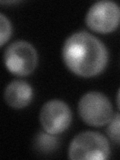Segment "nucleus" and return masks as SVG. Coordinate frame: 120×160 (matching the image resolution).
I'll use <instances>...</instances> for the list:
<instances>
[{
    "label": "nucleus",
    "instance_id": "f257e3e1",
    "mask_svg": "<svg viewBox=\"0 0 120 160\" xmlns=\"http://www.w3.org/2000/svg\"><path fill=\"white\" fill-rule=\"evenodd\" d=\"M62 58L72 73L89 78L97 76L107 66L108 50L96 36L86 31H78L65 40Z\"/></svg>",
    "mask_w": 120,
    "mask_h": 160
},
{
    "label": "nucleus",
    "instance_id": "f03ea898",
    "mask_svg": "<svg viewBox=\"0 0 120 160\" xmlns=\"http://www.w3.org/2000/svg\"><path fill=\"white\" fill-rule=\"evenodd\" d=\"M110 156V144L99 132L83 131L70 142L68 157L72 160H102Z\"/></svg>",
    "mask_w": 120,
    "mask_h": 160
},
{
    "label": "nucleus",
    "instance_id": "7ed1b4c3",
    "mask_svg": "<svg viewBox=\"0 0 120 160\" xmlns=\"http://www.w3.org/2000/svg\"><path fill=\"white\" fill-rule=\"evenodd\" d=\"M78 113L83 122L90 126L101 127L113 117V107L105 94L98 91L85 93L78 102Z\"/></svg>",
    "mask_w": 120,
    "mask_h": 160
},
{
    "label": "nucleus",
    "instance_id": "20e7f679",
    "mask_svg": "<svg viewBox=\"0 0 120 160\" xmlns=\"http://www.w3.org/2000/svg\"><path fill=\"white\" fill-rule=\"evenodd\" d=\"M3 60L5 67L10 73L16 76H27L36 68L38 55L31 43L18 40L6 48Z\"/></svg>",
    "mask_w": 120,
    "mask_h": 160
},
{
    "label": "nucleus",
    "instance_id": "39448f33",
    "mask_svg": "<svg viewBox=\"0 0 120 160\" xmlns=\"http://www.w3.org/2000/svg\"><path fill=\"white\" fill-rule=\"evenodd\" d=\"M88 28L100 34L113 32L120 23V7L113 1L102 0L92 4L85 16Z\"/></svg>",
    "mask_w": 120,
    "mask_h": 160
},
{
    "label": "nucleus",
    "instance_id": "423d86ee",
    "mask_svg": "<svg viewBox=\"0 0 120 160\" xmlns=\"http://www.w3.org/2000/svg\"><path fill=\"white\" fill-rule=\"evenodd\" d=\"M39 120L44 131L58 135L69 128L72 122V112L66 102L52 99L44 103L40 110Z\"/></svg>",
    "mask_w": 120,
    "mask_h": 160
},
{
    "label": "nucleus",
    "instance_id": "0eeeda50",
    "mask_svg": "<svg viewBox=\"0 0 120 160\" xmlns=\"http://www.w3.org/2000/svg\"><path fill=\"white\" fill-rule=\"evenodd\" d=\"M33 95V88L28 82L24 80H13L5 88L4 99L9 106L21 109L31 103Z\"/></svg>",
    "mask_w": 120,
    "mask_h": 160
},
{
    "label": "nucleus",
    "instance_id": "6e6552de",
    "mask_svg": "<svg viewBox=\"0 0 120 160\" xmlns=\"http://www.w3.org/2000/svg\"><path fill=\"white\" fill-rule=\"evenodd\" d=\"M59 138L54 134L47 133L46 131L38 132L33 139L34 149L39 153L48 154L54 152L59 147Z\"/></svg>",
    "mask_w": 120,
    "mask_h": 160
},
{
    "label": "nucleus",
    "instance_id": "1a4fd4ad",
    "mask_svg": "<svg viewBox=\"0 0 120 160\" xmlns=\"http://www.w3.org/2000/svg\"><path fill=\"white\" fill-rule=\"evenodd\" d=\"M106 133L114 143L120 144V113L113 115V117L108 123Z\"/></svg>",
    "mask_w": 120,
    "mask_h": 160
},
{
    "label": "nucleus",
    "instance_id": "9d476101",
    "mask_svg": "<svg viewBox=\"0 0 120 160\" xmlns=\"http://www.w3.org/2000/svg\"><path fill=\"white\" fill-rule=\"evenodd\" d=\"M0 33H1L0 44H1V46H3L8 41V39L12 34L11 22H10V20L3 13L0 14Z\"/></svg>",
    "mask_w": 120,
    "mask_h": 160
},
{
    "label": "nucleus",
    "instance_id": "9b49d317",
    "mask_svg": "<svg viewBox=\"0 0 120 160\" xmlns=\"http://www.w3.org/2000/svg\"><path fill=\"white\" fill-rule=\"evenodd\" d=\"M116 102H117V106H118V109L120 111V88L117 92V96H116Z\"/></svg>",
    "mask_w": 120,
    "mask_h": 160
}]
</instances>
